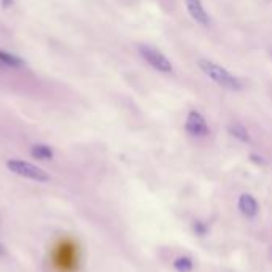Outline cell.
Segmentation results:
<instances>
[{"instance_id":"obj_10","label":"cell","mask_w":272,"mask_h":272,"mask_svg":"<svg viewBox=\"0 0 272 272\" xmlns=\"http://www.w3.org/2000/svg\"><path fill=\"white\" fill-rule=\"evenodd\" d=\"M172 267H174L175 272H193L196 264H194V259L191 256L181 255V256H177L172 261Z\"/></svg>"},{"instance_id":"obj_2","label":"cell","mask_w":272,"mask_h":272,"mask_svg":"<svg viewBox=\"0 0 272 272\" xmlns=\"http://www.w3.org/2000/svg\"><path fill=\"white\" fill-rule=\"evenodd\" d=\"M5 166L12 174L37 181V183H46V181H49V178H51L46 170H43L42 167H38L32 163L23 161V159H8Z\"/></svg>"},{"instance_id":"obj_1","label":"cell","mask_w":272,"mask_h":272,"mask_svg":"<svg viewBox=\"0 0 272 272\" xmlns=\"http://www.w3.org/2000/svg\"><path fill=\"white\" fill-rule=\"evenodd\" d=\"M197 65L200 69V72H202L206 77H209L212 82H214L215 85H218L220 88H223L226 91H234V93L244 88L242 82L234 74H231L228 69L218 65L217 62H214V60L199 59Z\"/></svg>"},{"instance_id":"obj_8","label":"cell","mask_w":272,"mask_h":272,"mask_svg":"<svg viewBox=\"0 0 272 272\" xmlns=\"http://www.w3.org/2000/svg\"><path fill=\"white\" fill-rule=\"evenodd\" d=\"M228 132L242 144H250L251 142V135L248 132V129L244 124H240V123H231L228 126Z\"/></svg>"},{"instance_id":"obj_12","label":"cell","mask_w":272,"mask_h":272,"mask_svg":"<svg viewBox=\"0 0 272 272\" xmlns=\"http://www.w3.org/2000/svg\"><path fill=\"white\" fill-rule=\"evenodd\" d=\"M193 229H194V233H196L199 237H204L206 233H207V225H204L202 221H194Z\"/></svg>"},{"instance_id":"obj_6","label":"cell","mask_w":272,"mask_h":272,"mask_svg":"<svg viewBox=\"0 0 272 272\" xmlns=\"http://www.w3.org/2000/svg\"><path fill=\"white\" fill-rule=\"evenodd\" d=\"M185 4H186V10L189 16L193 18V21H196L202 27H207L210 24V18H209V13L206 12L202 0H185Z\"/></svg>"},{"instance_id":"obj_4","label":"cell","mask_w":272,"mask_h":272,"mask_svg":"<svg viewBox=\"0 0 272 272\" xmlns=\"http://www.w3.org/2000/svg\"><path fill=\"white\" fill-rule=\"evenodd\" d=\"M185 130L188 135L194 139H206L210 134V126L202 113L197 110H191L185 119Z\"/></svg>"},{"instance_id":"obj_3","label":"cell","mask_w":272,"mask_h":272,"mask_svg":"<svg viewBox=\"0 0 272 272\" xmlns=\"http://www.w3.org/2000/svg\"><path fill=\"white\" fill-rule=\"evenodd\" d=\"M139 53L145 62L151 69H155L156 72L166 74V75L174 72V65L170 62V59L164 53H161L159 49L150 46V45H139Z\"/></svg>"},{"instance_id":"obj_9","label":"cell","mask_w":272,"mask_h":272,"mask_svg":"<svg viewBox=\"0 0 272 272\" xmlns=\"http://www.w3.org/2000/svg\"><path fill=\"white\" fill-rule=\"evenodd\" d=\"M30 155L38 161H51L54 158V151L51 147H48L45 144H35L30 148Z\"/></svg>"},{"instance_id":"obj_7","label":"cell","mask_w":272,"mask_h":272,"mask_svg":"<svg viewBox=\"0 0 272 272\" xmlns=\"http://www.w3.org/2000/svg\"><path fill=\"white\" fill-rule=\"evenodd\" d=\"M56 263L60 266V269L64 270H70L74 269L77 264V251L72 245H60L59 251H57V258H56Z\"/></svg>"},{"instance_id":"obj_5","label":"cell","mask_w":272,"mask_h":272,"mask_svg":"<svg viewBox=\"0 0 272 272\" xmlns=\"http://www.w3.org/2000/svg\"><path fill=\"white\" fill-rule=\"evenodd\" d=\"M237 209L245 218H256L259 214V204L253 194L242 193L237 199Z\"/></svg>"},{"instance_id":"obj_11","label":"cell","mask_w":272,"mask_h":272,"mask_svg":"<svg viewBox=\"0 0 272 272\" xmlns=\"http://www.w3.org/2000/svg\"><path fill=\"white\" fill-rule=\"evenodd\" d=\"M0 64H4L7 67H23L24 62L18 56L10 54V53L4 51V49H0Z\"/></svg>"},{"instance_id":"obj_13","label":"cell","mask_w":272,"mask_h":272,"mask_svg":"<svg viewBox=\"0 0 272 272\" xmlns=\"http://www.w3.org/2000/svg\"><path fill=\"white\" fill-rule=\"evenodd\" d=\"M8 255V250H7V247L0 242V258H5Z\"/></svg>"}]
</instances>
